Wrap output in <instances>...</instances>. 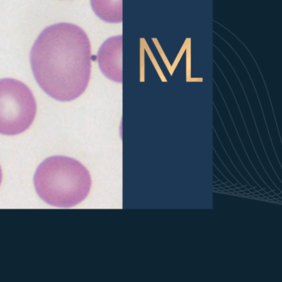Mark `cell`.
Instances as JSON below:
<instances>
[{"label":"cell","mask_w":282,"mask_h":282,"mask_svg":"<svg viewBox=\"0 0 282 282\" xmlns=\"http://www.w3.org/2000/svg\"><path fill=\"white\" fill-rule=\"evenodd\" d=\"M218 180H219L218 179L216 178V176L213 175V182H216V181H218Z\"/></svg>","instance_id":"obj_20"},{"label":"cell","mask_w":282,"mask_h":282,"mask_svg":"<svg viewBox=\"0 0 282 282\" xmlns=\"http://www.w3.org/2000/svg\"><path fill=\"white\" fill-rule=\"evenodd\" d=\"M223 57L225 58L226 60L228 61V64H229L231 67L232 68V70H233V71L234 72L235 74H236V76H237V79H238V81L239 82V83H240V85L241 86L242 89V90H243V92L244 93L245 95V97H246V99L247 100V102L248 103V104H249V108H250V112H251L252 116V117H253V119H254V123H255V126H256V130H257V132H258V136H259V138H260V141H261V144L262 145V147H263V149L264 150V151H265V155H266V157H267V159L268 160L269 162L270 163V164H271V163H270V159L269 158V156H268V154H267V153L266 152V151H265V146L263 145V142H262V138H261V136H260V132H259V130H258V127H257V123H256V120L255 119V117H254V114H253V112H252V110L251 107V105H250V102H249V99H248V98L247 97V94L246 92H245V90L244 88V87H243V85H242V84L241 82L240 81V79L239 77V76L237 75V73L235 71V70L234 69V67H232V64H230V62L228 60V59L226 57V56H224ZM272 165V164H271Z\"/></svg>","instance_id":"obj_7"},{"label":"cell","mask_w":282,"mask_h":282,"mask_svg":"<svg viewBox=\"0 0 282 282\" xmlns=\"http://www.w3.org/2000/svg\"><path fill=\"white\" fill-rule=\"evenodd\" d=\"M219 187H222V188H224V187H225L226 186L225 184H224V183H222L221 185H219Z\"/></svg>","instance_id":"obj_23"},{"label":"cell","mask_w":282,"mask_h":282,"mask_svg":"<svg viewBox=\"0 0 282 282\" xmlns=\"http://www.w3.org/2000/svg\"><path fill=\"white\" fill-rule=\"evenodd\" d=\"M277 199L278 202H282V198H281V197H280V198H278Z\"/></svg>","instance_id":"obj_36"},{"label":"cell","mask_w":282,"mask_h":282,"mask_svg":"<svg viewBox=\"0 0 282 282\" xmlns=\"http://www.w3.org/2000/svg\"><path fill=\"white\" fill-rule=\"evenodd\" d=\"M239 189L240 191H244L245 190H246V189L245 187V186H243L241 187H240Z\"/></svg>","instance_id":"obj_17"},{"label":"cell","mask_w":282,"mask_h":282,"mask_svg":"<svg viewBox=\"0 0 282 282\" xmlns=\"http://www.w3.org/2000/svg\"><path fill=\"white\" fill-rule=\"evenodd\" d=\"M225 185H226V186L229 187L230 186L233 185V184H232V183H231V182H230V181H228L227 183H225Z\"/></svg>","instance_id":"obj_13"},{"label":"cell","mask_w":282,"mask_h":282,"mask_svg":"<svg viewBox=\"0 0 282 282\" xmlns=\"http://www.w3.org/2000/svg\"><path fill=\"white\" fill-rule=\"evenodd\" d=\"M186 82H191V38H189L186 46Z\"/></svg>","instance_id":"obj_9"},{"label":"cell","mask_w":282,"mask_h":282,"mask_svg":"<svg viewBox=\"0 0 282 282\" xmlns=\"http://www.w3.org/2000/svg\"><path fill=\"white\" fill-rule=\"evenodd\" d=\"M33 93L22 82L0 79V134L18 135L28 129L36 114Z\"/></svg>","instance_id":"obj_3"},{"label":"cell","mask_w":282,"mask_h":282,"mask_svg":"<svg viewBox=\"0 0 282 282\" xmlns=\"http://www.w3.org/2000/svg\"><path fill=\"white\" fill-rule=\"evenodd\" d=\"M234 192H239L240 190L238 188H235V189H234Z\"/></svg>","instance_id":"obj_26"},{"label":"cell","mask_w":282,"mask_h":282,"mask_svg":"<svg viewBox=\"0 0 282 282\" xmlns=\"http://www.w3.org/2000/svg\"><path fill=\"white\" fill-rule=\"evenodd\" d=\"M34 185L39 197L52 206L69 208L87 197L92 181L88 170L76 159L51 156L38 166Z\"/></svg>","instance_id":"obj_2"},{"label":"cell","mask_w":282,"mask_h":282,"mask_svg":"<svg viewBox=\"0 0 282 282\" xmlns=\"http://www.w3.org/2000/svg\"><path fill=\"white\" fill-rule=\"evenodd\" d=\"M213 174L216 176V178L218 179V180H220L221 181H222L224 184H225V183H227L228 181H229L227 178H225L224 176L223 175L222 173L220 172V171L217 168V167L214 165H213Z\"/></svg>","instance_id":"obj_11"},{"label":"cell","mask_w":282,"mask_h":282,"mask_svg":"<svg viewBox=\"0 0 282 282\" xmlns=\"http://www.w3.org/2000/svg\"><path fill=\"white\" fill-rule=\"evenodd\" d=\"M228 191L229 192H230V193H234V191L232 189H229V190H228Z\"/></svg>","instance_id":"obj_32"},{"label":"cell","mask_w":282,"mask_h":282,"mask_svg":"<svg viewBox=\"0 0 282 282\" xmlns=\"http://www.w3.org/2000/svg\"><path fill=\"white\" fill-rule=\"evenodd\" d=\"M248 195H249V196H250V197H252L253 196H254V194L253 193H251V192H250L249 194H248Z\"/></svg>","instance_id":"obj_29"},{"label":"cell","mask_w":282,"mask_h":282,"mask_svg":"<svg viewBox=\"0 0 282 282\" xmlns=\"http://www.w3.org/2000/svg\"><path fill=\"white\" fill-rule=\"evenodd\" d=\"M213 188H214V189H218V188L219 187V186L218 185H215L214 186H213Z\"/></svg>","instance_id":"obj_31"},{"label":"cell","mask_w":282,"mask_h":282,"mask_svg":"<svg viewBox=\"0 0 282 282\" xmlns=\"http://www.w3.org/2000/svg\"><path fill=\"white\" fill-rule=\"evenodd\" d=\"M258 198H261L260 199H261V198H263V197H264V196H263V194H259V195H258Z\"/></svg>","instance_id":"obj_27"},{"label":"cell","mask_w":282,"mask_h":282,"mask_svg":"<svg viewBox=\"0 0 282 282\" xmlns=\"http://www.w3.org/2000/svg\"><path fill=\"white\" fill-rule=\"evenodd\" d=\"M2 171H1V166H0V184H1V181H2Z\"/></svg>","instance_id":"obj_15"},{"label":"cell","mask_w":282,"mask_h":282,"mask_svg":"<svg viewBox=\"0 0 282 282\" xmlns=\"http://www.w3.org/2000/svg\"><path fill=\"white\" fill-rule=\"evenodd\" d=\"M277 195L278 196H279V197L282 198V192H280V194H277Z\"/></svg>","instance_id":"obj_35"},{"label":"cell","mask_w":282,"mask_h":282,"mask_svg":"<svg viewBox=\"0 0 282 282\" xmlns=\"http://www.w3.org/2000/svg\"><path fill=\"white\" fill-rule=\"evenodd\" d=\"M229 188H230V189H232V190H234V189H235V188H237V187H236V186H235V185H232L229 186Z\"/></svg>","instance_id":"obj_21"},{"label":"cell","mask_w":282,"mask_h":282,"mask_svg":"<svg viewBox=\"0 0 282 282\" xmlns=\"http://www.w3.org/2000/svg\"><path fill=\"white\" fill-rule=\"evenodd\" d=\"M249 190V191L250 192H251V193H254V192L256 191V190L254 189V187H252L251 189H250Z\"/></svg>","instance_id":"obj_16"},{"label":"cell","mask_w":282,"mask_h":282,"mask_svg":"<svg viewBox=\"0 0 282 282\" xmlns=\"http://www.w3.org/2000/svg\"><path fill=\"white\" fill-rule=\"evenodd\" d=\"M244 192L245 194H249V193L250 192L249 191V190H247V189L246 190H245Z\"/></svg>","instance_id":"obj_33"},{"label":"cell","mask_w":282,"mask_h":282,"mask_svg":"<svg viewBox=\"0 0 282 282\" xmlns=\"http://www.w3.org/2000/svg\"><path fill=\"white\" fill-rule=\"evenodd\" d=\"M273 197L274 199H278V198H280V197L277 194H275L274 196H273Z\"/></svg>","instance_id":"obj_22"},{"label":"cell","mask_w":282,"mask_h":282,"mask_svg":"<svg viewBox=\"0 0 282 282\" xmlns=\"http://www.w3.org/2000/svg\"><path fill=\"white\" fill-rule=\"evenodd\" d=\"M93 10L104 21L111 23L122 21V0H90Z\"/></svg>","instance_id":"obj_5"},{"label":"cell","mask_w":282,"mask_h":282,"mask_svg":"<svg viewBox=\"0 0 282 282\" xmlns=\"http://www.w3.org/2000/svg\"><path fill=\"white\" fill-rule=\"evenodd\" d=\"M252 197H254V198H258V196H256V195H254Z\"/></svg>","instance_id":"obj_37"},{"label":"cell","mask_w":282,"mask_h":282,"mask_svg":"<svg viewBox=\"0 0 282 282\" xmlns=\"http://www.w3.org/2000/svg\"><path fill=\"white\" fill-rule=\"evenodd\" d=\"M268 194L270 196H274L275 194V193L273 191H270V192H268Z\"/></svg>","instance_id":"obj_14"},{"label":"cell","mask_w":282,"mask_h":282,"mask_svg":"<svg viewBox=\"0 0 282 282\" xmlns=\"http://www.w3.org/2000/svg\"><path fill=\"white\" fill-rule=\"evenodd\" d=\"M216 185V184H215V183H214V182H213V186H214V185Z\"/></svg>","instance_id":"obj_38"},{"label":"cell","mask_w":282,"mask_h":282,"mask_svg":"<svg viewBox=\"0 0 282 282\" xmlns=\"http://www.w3.org/2000/svg\"><path fill=\"white\" fill-rule=\"evenodd\" d=\"M224 190L228 191V190L230 189V188H229V187H228V186H225V187H224Z\"/></svg>","instance_id":"obj_30"},{"label":"cell","mask_w":282,"mask_h":282,"mask_svg":"<svg viewBox=\"0 0 282 282\" xmlns=\"http://www.w3.org/2000/svg\"><path fill=\"white\" fill-rule=\"evenodd\" d=\"M214 183H215V184H216V185H221L222 183H222V181H221L220 180H218V181H217L214 182Z\"/></svg>","instance_id":"obj_19"},{"label":"cell","mask_w":282,"mask_h":282,"mask_svg":"<svg viewBox=\"0 0 282 282\" xmlns=\"http://www.w3.org/2000/svg\"><path fill=\"white\" fill-rule=\"evenodd\" d=\"M263 196H264V197H268V196H270L267 192H265V193L264 194H263Z\"/></svg>","instance_id":"obj_24"},{"label":"cell","mask_w":282,"mask_h":282,"mask_svg":"<svg viewBox=\"0 0 282 282\" xmlns=\"http://www.w3.org/2000/svg\"><path fill=\"white\" fill-rule=\"evenodd\" d=\"M189 39V38H186V39L185 41L184 42V44H183L182 48H181V50H180V51L179 52V54H178V56L176 58L175 61L174 63V65H175L174 69L175 68L176 66H177L178 63L180 61L181 58L182 57L183 55L184 54V53L185 52V50H186V46H187V43H188Z\"/></svg>","instance_id":"obj_10"},{"label":"cell","mask_w":282,"mask_h":282,"mask_svg":"<svg viewBox=\"0 0 282 282\" xmlns=\"http://www.w3.org/2000/svg\"><path fill=\"white\" fill-rule=\"evenodd\" d=\"M218 69H219V71L221 72V74H223V77H224L225 78V81L226 82H227L228 83V85L229 87V88L230 89V90H231V92L232 93V95H233V97L234 98L235 100V102L237 103V107H238V109L239 110L240 113L241 114V116L242 119V121L244 122V123L245 126V128H246V130L247 133V134H248V136H249V138H250V142L251 143L252 146L253 147V148H254V151L255 152V153H256V156H257V159H258V161L260 162V163H261V165H262V164H261V161H260V157L258 156V154H257V152L256 151V149H255V146H254V143L252 142V141L251 137V136H250V133H249V130H248V128L247 127L246 124V122H245V121L244 118V116L242 115V114L241 111V109H240V108L239 107V105L238 104V102H237V98H236V97H235V94L234 93V92H233V90H232V88L231 87V85H230V84L229 83V82H228V79H227L226 78V77H225V74H224L223 71H222V69H221V68L219 67H218Z\"/></svg>","instance_id":"obj_8"},{"label":"cell","mask_w":282,"mask_h":282,"mask_svg":"<svg viewBox=\"0 0 282 282\" xmlns=\"http://www.w3.org/2000/svg\"><path fill=\"white\" fill-rule=\"evenodd\" d=\"M235 186H236L237 188H238V189H239L240 187H241L242 186V185L240 184V183H237V184H235Z\"/></svg>","instance_id":"obj_12"},{"label":"cell","mask_w":282,"mask_h":282,"mask_svg":"<svg viewBox=\"0 0 282 282\" xmlns=\"http://www.w3.org/2000/svg\"><path fill=\"white\" fill-rule=\"evenodd\" d=\"M91 46L79 26L60 23L48 26L36 39L30 55L36 82L48 95L60 102L80 97L89 82Z\"/></svg>","instance_id":"obj_1"},{"label":"cell","mask_w":282,"mask_h":282,"mask_svg":"<svg viewBox=\"0 0 282 282\" xmlns=\"http://www.w3.org/2000/svg\"><path fill=\"white\" fill-rule=\"evenodd\" d=\"M253 194H254V195H256V196H258V195L260 194L259 193V192H258V191H256L255 192H254Z\"/></svg>","instance_id":"obj_25"},{"label":"cell","mask_w":282,"mask_h":282,"mask_svg":"<svg viewBox=\"0 0 282 282\" xmlns=\"http://www.w3.org/2000/svg\"><path fill=\"white\" fill-rule=\"evenodd\" d=\"M98 62L103 74L115 82H122V36L109 38L99 49Z\"/></svg>","instance_id":"obj_4"},{"label":"cell","mask_w":282,"mask_h":282,"mask_svg":"<svg viewBox=\"0 0 282 282\" xmlns=\"http://www.w3.org/2000/svg\"><path fill=\"white\" fill-rule=\"evenodd\" d=\"M218 190H219V191H224V188H222V187H219L218 189Z\"/></svg>","instance_id":"obj_34"},{"label":"cell","mask_w":282,"mask_h":282,"mask_svg":"<svg viewBox=\"0 0 282 282\" xmlns=\"http://www.w3.org/2000/svg\"><path fill=\"white\" fill-rule=\"evenodd\" d=\"M229 46H230V48L232 49V50L235 52V54H237V57L239 58V59L240 60V61L241 62L242 64V65H244V66L245 69H246V71L247 73L248 74H249V77L250 78V80L251 81L252 83V85H253V87H254V89H255V92H256V95H257V97L258 98V102H259V104H260V107H261V111H262V115H263V119H264V120H265V126H266V127H267V132H268V135H269V137H270V142H271V144H272V146L273 148V151H274V152H275V156L276 157H277L278 155L277 154V152L275 151V146H274V145H273V143L272 140V138L270 137V131H269V128H268V126H267V121H266V120H265V114H264V112H263V108H262V105H261V102H260V98H259V96H258V93H257V90H256V87H255V84H254V82H253V80H252V79L251 78V76L250 75V74L249 73V71H248V69H247V67L245 66V65L244 64V62L242 61V60L240 58V57L239 56V55H238L237 52H236V51L232 48V46H231L230 45H229Z\"/></svg>","instance_id":"obj_6"},{"label":"cell","mask_w":282,"mask_h":282,"mask_svg":"<svg viewBox=\"0 0 282 282\" xmlns=\"http://www.w3.org/2000/svg\"><path fill=\"white\" fill-rule=\"evenodd\" d=\"M258 192L260 194H263L265 193V190H263V189H261V190H260V191H258Z\"/></svg>","instance_id":"obj_18"},{"label":"cell","mask_w":282,"mask_h":282,"mask_svg":"<svg viewBox=\"0 0 282 282\" xmlns=\"http://www.w3.org/2000/svg\"><path fill=\"white\" fill-rule=\"evenodd\" d=\"M267 198H268V199H269V200H272L273 201V199H274L273 196H269Z\"/></svg>","instance_id":"obj_28"}]
</instances>
